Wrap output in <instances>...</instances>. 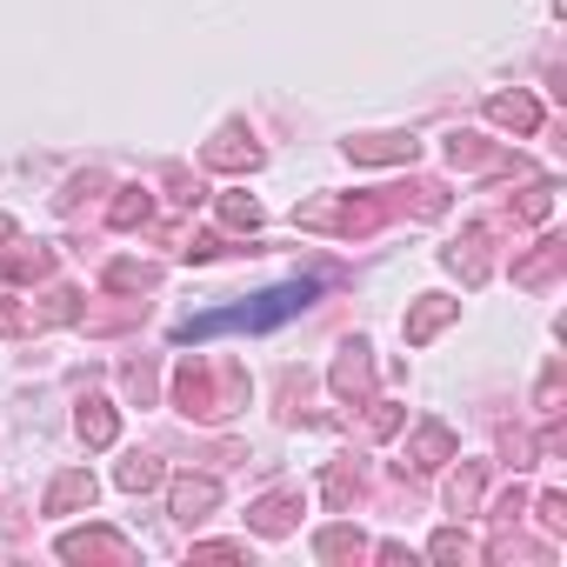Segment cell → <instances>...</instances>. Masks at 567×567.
<instances>
[{"label": "cell", "instance_id": "3957f363", "mask_svg": "<svg viewBox=\"0 0 567 567\" xmlns=\"http://www.w3.org/2000/svg\"><path fill=\"white\" fill-rule=\"evenodd\" d=\"M381 220H388V200H354V194H328V200L295 207V227H308V234H348V240L374 234Z\"/></svg>", "mask_w": 567, "mask_h": 567}, {"label": "cell", "instance_id": "4316f807", "mask_svg": "<svg viewBox=\"0 0 567 567\" xmlns=\"http://www.w3.org/2000/svg\"><path fill=\"white\" fill-rule=\"evenodd\" d=\"M514 214H520V220H547V214H554V181H534V187H520Z\"/></svg>", "mask_w": 567, "mask_h": 567}, {"label": "cell", "instance_id": "5b68a950", "mask_svg": "<svg viewBox=\"0 0 567 567\" xmlns=\"http://www.w3.org/2000/svg\"><path fill=\"white\" fill-rule=\"evenodd\" d=\"M200 161H207L214 174H254V167H260V141L234 121V127H220V134L200 147Z\"/></svg>", "mask_w": 567, "mask_h": 567}, {"label": "cell", "instance_id": "7c38bea8", "mask_svg": "<svg viewBox=\"0 0 567 567\" xmlns=\"http://www.w3.org/2000/svg\"><path fill=\"white\" fill-rule=\"evenodd\" d=\"M295 520H301V494H267V501H254V514H247V527H254L260 540L295 534Z\"/></svg>", "mask_w": 567, "mask_h": 567}, {"label": "cell", "instance_id": "7a4b0ae2", "mask_svg": "<svg viewBox=\"0 0 567 567\" xmlns=\"http://www.w3.org/2000/svg\"><path fill=\"white\" fill-rule=\"evenodd\" d=\"M174 408L181 414H194V421H227L234 408H247V381H240V368L234 361H200V354H187L181 368H174Z\"/></svg>", "mask_w": 567, "mask_h": 567}, {"label": "cell", "instance_id": "ba28073f", "mask_svg": "<svg viewBox=\"0 0 567 567\" xmlns=\"http://www.w3.org/2000/svg\"><path fill=\"white\" fill-rule=\"evenodd\" d=\"M447 461H454V427H447V421H421L414 441H408V461H401V467L434 474V467H447Z\"/></svg>", "mask_w": 567, "mask_h": 567}, {"label": "cell", "instance_id": "7402d4cb", "mask_svg": "<svg viewBox=\"0 0 567 567\" xmlns=\"http://www.w3.org/2000/svg\"><path fill=\"white\" fill-rule=\"evenodd\" d=\"M154 280H161V274H154L147 260H114V267H107V288H114V295H147Z\"/></svg>", "mask_w": 567, "mask_h": 567}, {"label": "cell", "instance_id": "603a6c76", "mask_svg": "<svg viewBox=\"0 0 567 567\" xmlns=\"http://www.w3.org/2000/svg\"><path fill=\"white\" fill-rule=\"evenodd\" d=\"M214 207H220V227H234V234H254L260 227V200L254 194H220Z\"/></svg>", "mask_w": 567, "mask_h": 567}, {"label": "cell", "instance_id": "2e32d148", "mask_svg": "<svg viewBox=\"0 0 567 567\" xmlns=\"http://www.w3.org/2000/svg\"><path fill=\"white\" fill-rule=\"evenodd\" d=\"M94 474L87 467H68V474H54V487H48V514H81V507H94Z\"/></svg>", "mask_w": 567, "mask_h": 567}, {"label": "cell", "instance_id": "d6a6232c", "mask_svg": "<svg viewBox=\"0 0 567 567\" xmlns=\"http://www.w3.org/2000/svg\"><path fill=\"white\" fill-rule=\"evenodd\" d=\"M540 527L547 534H567V501L560 494H540Z\"/></svg>", "mask_w": 567, "mask_h": 567}, {"label": "cell", "instance_id": "9a60e30c", "mask_svg": "<svg viewBox=\"0 0 567 567\" xmlns=\"http://www.w3.org/2000/svg\"><path fill=\"white\" fill-rule=\"evenodd\" d=\"M48 274H54V247L0 240V280H48Z\"/></svg>", "mask_w": 567, "mask_h": 567}, {"label": "cell", "instance_id": "4dcf8cb0", "mask_svg": "<svg viewBox=\"0 0 567 567\" xmlns=\"http://www.w3.org/2000/svg\"><path fill=\"white\" fill-rule=\"evenodd\" d=\"M540 414H560V361H547V374H540Z\"/></svg>", "mask_w": 567, "mask_h": 567}, {"label": "cell", "instance_id": "277c9868", "mask_svg": "<svg viewBox=\"0 0 567 567\" xmlns=\"http://www.w3.org/2000/svg\"><path fill=\"white\" fill-rule=\"evenodd\" d=\"M54 554H61V560H107V567H134V540H127V534H114V527H74V534H61V540H54Z\"/></svg>", "mask_w": 567, "mask_h": 567}, {"label": "cell", "instance_id": "ac0fdd59", "mask_svg": "<svg viewBox=\"0 0 567 567\" xmlns=\"http://www.w3.org/2000/svg\"><path fill=\"white\" fill-rule=\"evenodd\" d=\"M560 267H567V247L560 240H540L527 260H514V280H520V288H540V280H554Z\"/></svg>", "mask_w": 567, "mask_h": 567}, {"label": "cell", "instance_id": "cb8c5ba5", "mask_svg": "<svg viewBox=\"0 0 567 567\" xmlns=\"http://www.w3.org/2000/svg\"><path fill=\"white\" fill-rule=\"evenodd\" d=\"M114 481H121L127 494H147V487H161V481H167V467H161L154 454H134V461H121V474H114Z\"/></svg>", "mask_w": 567, "mask_h": 567}, {"label": "cell", "instance_id": "484cf974", "mask_svg": "<svg viewBox=\"0 0 567 567\" xmlns=\"http://www.w3.org/2000/svg\"><path fill=\"white\" fill-rule=\"evenodd\" d=\"M447 161H454V167H494L501 154H494L481 134H447Z\"/></svg>", "mask_w": 567, "mask_h": 567}, {"label": "cell", "instance_id": "e575fe53", "mask_svg": "<svg viewBox=\"0 0 567 567\" xmlns=\"http://www.w3.org/2000/svg\"><path fill=\"white\" fill-rule=\"evenodd\" d=\"M0 240H14V220H8V214H0Z\"/></svg>", "mask_w": 567, "mask_h": 567}, {"label": "cell", "instance_id": "d6986e66", "mask_svg": "<svg viewBox=\"0 0 567 567\" xmlns=\"http://www.w3.org/2000/svg\"><path fill=\"white\" fill-rule=\"evenodd\" d=\"M107 220H114L121 234L147 227V220H154V194H147V187H121V194H114V207H107Z\"/></svg>", "mask_w": 567, "mask_h": 567}, {"label": "cell", "instance_id": "4fadbf2b", "mask_svg": "<svg viewBox=\"0 0 567 567\" xmlns=\"http://www.w3.org/2000/svg\"><path fill=\"white\" fill-rule=\"evenodd\" d=\"M487 121L507 127V134H534V127H540V101L520 94V87H514V94H487Z\"/></svg>", "mask_w": 567, "mask_h": 567}, {"label": "cell", "instance_id": "44dd1931", "mask_svg": "<svg viewBox=\"0 0 567 567\" xmlns=\"http://www.w3.org/2000/svg\"><path fill=\"white\" fill-rule=\"evenodd\" d=\"M481 481H487V467L467 461V467L447 481V507H454V514H474V507H481Z\"/></svg>", "mask_w": 567, "mask_h": 567}, {"label": "cell", "instance_id": "d4e9b609", "mask_svg": "<svg viewBox=\"0 0 567 567\" xmlns=\"http://www.w3.org/2000/svg\"><path fill=\"white\" fill-rule=\"evenodd\" d=\"M427 554H434V560H461V567H467V560H481V540H474V534H461V527H441V534L427 540Z\"/></svg>", "mask_w": 567, "mask_h": 567}, {"label": "cell", "instance_id": "5bb4252c", "mask_svg": "<svg viewBox=\"0 0 567 567\" xmlns=\"http://www.w3.org/2000/svg\"><path fill=\"white\" fill-rule=\"evenodd\" d=\"M74 427H81V441H87V447H114V441H121V414H114V401H107V394H87V401H81V414H74Z\"/></svg>", "mask_w": 567, "mask_h": 567}, {"label": "cell", "instance_id": "836d02e7", "mask_svg": "<svg viewBox=\"0 0 567 567\" xmlns=\"http://www.w3.org/2000/svg\"><path fill=\"white\" fill-rule=\"evenodd\" d=\"M527 501H534V494H527V487H507V494H501V507H494V514H501V520H514V514H520V507H527Z\"/></svg>", "mask_w": 567, "mask_h": 567}, {"label": "cell", "instance_id": "30bf717a", "mask_svg": "<svg viewBox=\"0 0 567 567\" xmlns=\"http://www.w3.org/2000/svg\"><path fill=\"white\" fill-rule=\"evenodd\" d=\"M167 501H174V520H200V514H214L220 507V481L214 474H181L174 487H167Z\"/></svg>", "mask_w": 567, "mask_h": 567}, {"label": "cell", "instance_id": "6da1fadb", "mask_svg": "<svg viewBox=\"0 0 567 567\" xmlns=\"http://www.w3.org/2000/svg\"><path fill=\"white\" fill-rule=\"evenodd\" d=\"M315 295H321V280H288V288H267V295H254L247 308H220V315L181 321V328H174V341H181V348H194V341H214V334H234V328L260 334V328H280V321H295V315H301Z\"/></svg>", "mask_w": 567, "mask_h": 567}, {"label": "cell", "instance_id": "8992f818", "mask_svg": "<svg viewBox=\"0 0 567 567\" xmlns=\"http://www.w3.org/2000/svg\"><path fill=\"white\" fill-rule=\"evenodd\" d=\"M421 141L414 134H354L348 141V161L354 167H414Z\"/></svg>", "mask_w": 567, "mask_h": 567}, {"label": "cell", "instance_id": "9c48e42d", "mask_svg": "<svg viewBox=\"0 0 567 567\" xmlns=\"http://www.w3.org/2000/svg\"><path fill=\"white\" fill-rule=\"evenodd\" d=\"M461 315V301H447V295H421L414 308H408V321H401V334H408V348H427L447 321Z\"/></svg>", "mask_w": 567, "mask_h": 567}, {"label": "cell", "instance_id": "f1b7e54d", "mask_svg": "<svg viewBox=\"0 0 567 567\" xmlns=\"http://www.w3.org/2000/svg\"><path fill=\"white\" fill-rule=\"evenodd\" d=\"M127 394H134V401H141V408H147V401H154V394H161V374H154V368H147V361H127Z\"/></svg>", "mask_w": 567, "mask_h": 567}, {"label": "cell", "instance_id": "f546056e", "mask_svg": "<svg viewBox=\"0 0 567 567\" xmlns=\"http://www.w3.org/2000/svg\"><path fill=\"white\" fill-rule=\"evenodd\" d=\"M368 408H374V414H368V427H374V441H388V434H401V421H408V414H401V401H368Z\"/></svg>", "mask_w": 567, "mask_h": 567}, {"label": "cell", "instance_id": "1f68e13d", "mask_svg": "<svg viewBox=\"0 0 567 567\" xmlns=\"http://www.w3.org/2000/svg\"><path fill=\"white\" fill-rule=\"evenodd\" d=\"M194 560H247V540H200Z\"/></svg>", "mask_w": 567, "mask_h": 567}, {"label": "cell", "instance_id": "8fae6325", "mask_svg": "<svg viewBox=\"0 0 567 567\" xmlns=\"http://www.w3.org/2000/svg\"><path fill=\"white\" fill-rule=\"evenodd\" d=\"M441 260H447V274H461V288H481L487 267H494V260H487V227H467Z\"/></svg>", "mask_w": 567, "mask_h": 567}, {"label": "cell", "instance_id": "ffe728a7", "mask_svg": "<svg viewBox=\"0 0 567 567\" xmlns=\"http://www.w3.org/2000/svg\"><path fill=\"white\" fill-rule=\"evenodd\" d=\"M321 494H328V507H334V514H348V507L361 501V467H354V461H334V467H328V481H321Z\"/></svg>", "mask_w": 567, "mask_h": 567}, {"label": "cell", "instance_id": "e0dca14e", "mask_svg": "<svg viewBox=\"0 0 567 567\" xmlns=\"http://www.w3.org/2000/svg\"><path fill=\"white\" fill-rule=\"evenodd\" d=\"M315 554H321V560H368V554H374V540H368L361 527L334 520V527H321V534H315Z\"/></svg>", "mask_w": 567, "mask_h": 567}, {"label": "cell", "instance_id": "52a82bcc", "mask_svg": "<svg viewBox=\"0 0 567 567\" xmlns=\"http://www.w3.org/2000/svg\"><path fill=\"white\" fill-rule=\"evenodd\" d=\"M328 388H334L341 401H368V394H374V354H368V341H348V348H341Z\"/></svg>", "mask_w": 567, "mask_h": 567}, {"label": "cell", "instance_id": "83f0119b", "mask_svg": "<svg viewBox=\"0 0 567 567\" xmlns=\"http://www.w3.org/2000/svg\"><path fill=\"white\" fill-rule=\"evenodd\" d=\"M0 334H41V315L28 301H0Z\"/></svg>", "mask_w": 567, "mask_h": 567}]
</instances>
